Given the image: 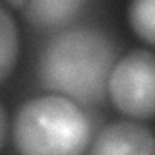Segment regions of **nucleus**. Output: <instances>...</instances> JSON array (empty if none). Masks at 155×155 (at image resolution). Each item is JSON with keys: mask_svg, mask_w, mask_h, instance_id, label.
<instances>
[{"mask_svg": "<svg viewBox=\"0 0 155 155\" xmlns=\"http://www.w3.org/2000/svg\"><path fill=\"white\" fill-rule=\"evenodd\" d=\"M116 45L103 29L74 25L54 33L39 52L37 78L43 89L93 107L107 97Z\"/></svg>", "mask_w": 155, "mask_h": 155, "instance_id": "1", "label": "nucleus"}, {"mask_svg": "<svg viewBox=\"0 0 155 155\" xmlns=\"http://www.w3.org/2000/svg\"><path fill=\"white\" fill-rule=\"evenodd\" d=\"M89 142L87 113L56 93L25 101L14 118V143L19 155H84Z\"/></svg>", "mask_w": 155, "mask_h": 155, "instance_id": "2", "label": "nucleus"}, {"mask_svg": "<svg viewBox=\"0 0 155 155\" xmlns=\"http://www.w3.org/2000/svg\"><path fill=\"white\" fill-rule=\"evenodd\" d=\"M107 93L122 114L155 118V52L136 48L114 62Z\"/></svg>", "mask_w": 155, "mask_h": 155, "instance_id": "3", "label": "nucleus"}, {"mask_svg": "<svg viewBox=\"0 0 155 155\" xmlns=\"http://www.w3.org/2000/svg\"><path fill=\"white\" fill-rule=\"evenodd\" d=\"M89 155H155V132L134 120H118L95 136Z\"/></svg>", "mask_w": 155, "mask_h": 155, "instance_id": "4", "label": "nucleus"}, {"mask_svg": "<svg viewBox=\"0 0 155 155\" xmlns=\"http://www.w3.org/2000/svg\"><path fill=\"white\" fill-rule=\"evenodd\" d=\"M85 6L84 0H29L21 2V12L33 27L60 31L70 25Z\"/></svg>", "mask_w": 155, "mask_h": 155, "instance_id": "5", "label": "nucleus"}, {"mask_svg": "<svg viewBox=\"0 0 155 155\" xmlns=\"http://www.w3.org/2000/svg\"><path fill=\"white\" fill-rule=\"evenodd\" d=\"M19 35L12 14L0 4V84L12 74L18 62Z\"/></svg>", "mask_w": 155, "mask_h": 155, "instance_id": "6", "label": "nucleus"}, {"mask_svg": "<svg viewBox=\"0 0 155 155\" xmlns=\"http://www.w3.org/2000/svg\"><path fill=\"white\" fill-rule=\"evenodd\" d=\"M128 21L140 39L155 45V0H134L128 6Z\"/></svg>", "mask_w": 155, "mask_h": 155, "instance_id": "7", "label": "nucleus"}, {"mask_svg": "<svg viewBox=\"0 0 155 155\" xmlns=\"http://www.w3.org/2000/svg\"><path fill=\"white\" fill-rule=\"evenodd\" d=\"M6 134H8V116H6V110H4L2 103H0V149L4 145Z\"/></svg>", "mask_w": 155, "mask_h": 155, "instance_id": "8", "label": "nucleus"}]
</instances>
